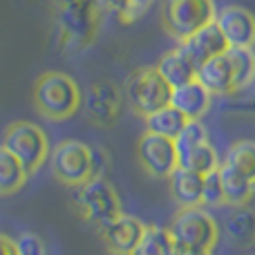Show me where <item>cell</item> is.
<instances>
[{
    "instance_id": "obj_1",
    "label": "cell",
    "mask_w": 255,
    "mask_h": 255,
    "mask_svg": "<svg viewBox=\"0 0 255 255\" xmlns=\"http://www.w3.org/2000/svg\"><path fill=\"white\" fill-rule=\"evenodd\" d=\"M58 45L65 54L85 52L101 29L103 11L97 0H52Z\"/></svg>"
},
{
    "instance_id": "obj_2",
    "label": "cell",
    "mask_w": 255,
    "mask_h": 255,
    "mask_svg": "<svg viewBox=\"0 0 255 255\" xmlns=\"http://www.w3.org/2000/svg\"><path fill=\"white\" fill-rule=\"evenodd\" d=\"M31 101L40 117L47 121H67L81 110V90L76 81L65 72L49 70L36 79Z\"/></svg>"
},
{
    "instance_id": "obj_3",
    "label": "cell",
    "mask_w": 255,
    "mask_h": 255,
    "mask_svg": "<svg viewBox=\"0 0 255 255\" xmlns=\"http://www.w3.org/2000/svg\"><path fill=\"white\" fill-rule=\"evenodd\" d=\"M172 242L177 249H202L213 251L220 240V226L215 217L199 204V206H179L168 224Z\"/></svg>"
},
{
    "instance_id": "obj_4",
    "label": "cell",
    "mask_w": 255,
    "mask_h": 255,
    "mask_svg": "<svg viewBox=\"0 0 255 255\" xmlns=\"http://www.w3.org/2000/svg\"><path fill=\"white\" fill-rule=\"evenodd\" d=\"M74 204L79 208V215L97 229H103L124 213L119 193L106 177H92L85 184L76 186Z\"/></svg>"
},
{
    "instance_id": "obj_5",
    "label": "cell",
    "mask_w": 255,
    "mask_h": 255,
    "mask_svg": "<svg viewBox=\"0 0 255 255\" xmlns=\"http://www.w3.org/2000/svg\"><path fill=\"white\" fill-rule=\"evenodd\" d=\"M49 168L58 184L76 188L94 177V148L79 139H63L49 150Z\"/></svg>"
},
{
    "instance_id": "obj_6",
    "label": "cell",
    "mask_w": 255,
    "mask_h": 255,
    "mask_svg": "<svg viewBox=\"0 0 255 255\" xmlns=\"http://www.w3.org/2000/svg\"><path fill=\"white\" fill-rule=\"evenodd\" d=\"M2 145L20 161L27 175H34L49 159V141L40 126L31 121H13L4 128Z\"/></svg>"
},
{
    "instance_id": "obj_7",
    "label": "cell",
    "mask_w": 255,
    "mask_h": 255,
    "mask_svg": "<svg viewBox=\"0 0 255 255\" xmlns=\"http://www.w3.org/2000/svg\"><path fill=\"white\" fill-rule=\"evenodd\" d=\"M217 7L213 0H161L159 18L177 43L193 36L199 27L215 20Z\"/></svg>"
},
{
    "instance_id": "obj_8",
    "label": "cell",
    "mask_w": 255,
    "mask_h": 255,
    "mask_svg": "<svg viewBox=\"0 0 255 255\" xmlns=\"http://www.w3.org/2000/svg\"><path fill=\"white\" fill-rule=\"evenodd\" d=\"M172 88L163 81L157 67H136L126 81V99L130 101L134 115L148 117L150 112L170 103Z\"/></svg>"
},
{
    "instance_id": "obj_9",
    "label": "cell",
    "mask_w": 255,
    "mask_h": 255,
    "mask_svg": "<svg viewBox=\"0 0 255 255\" xmlns=\"http://www.w3.org/2000/svg\"><path fill=\"white\" fill-rule=\"evenodd\" d=\"M83 108L92 126L112 128L124 112V92L112 81H94L83 97Z\"/></svg>"
},
{
    "instance_id": "obj_10",
    "label": "cell",
    "mask_w": 255,
    "mask_h": 255,
    "mask_svg": "<svg viewBox=\"0 0 255 255\" xmlns=\"http://www.w3.org/2000/svg\"><path fill=\"white\" fill-rule=\"evenodd\" d=\"M134 152H136L139 166L143 168L150 177H157V179H168L170 172L179 166L175 141L166 139V136L152 134V132H148V130L139 136Z\"/></svg>"
},
{
    "instance_id": "obj_11",
    "label": "cell",
    "mask_w": 255,
    "mask_h": 255,
    "mask_svg": "<svg viewBox=\"0 0 255 255\" xmlns=\"http://www.w3.org/2000/svg\"><path fill=\"white\" fill-rule=\"evenodd\" d=\"M215 22L229 47H255V16L247 7L226 4L215 13Z\"/></svg>"
},
{
    "instance_id": "obj_12",
    "label": "cell",
    "mask_w": 255,
    "mask_h": 255,
    "mask_svg": "<svg viewBox=\"0 0 255 255\" xmlns=\"http://www.w3.org/2000/svg\"><path fill=\"white\" fill-rule=\"evenodd\" d=\"M143 231H145V224L139 217L121 213L110 224L99 229V235H101L103 244H106V249L112 255H132L141 235H143Z\"/></svg>"
},
{
    "instance_id": "obj_13",
    "label": "cell",
    "mask_w": 255,
    "mask_h": 255,
    "mask_svg": "<svg viewBox=\"0 0 255 255\" xmlns=\"http://www.w3.org/2000/svg\"><path fill=\"white\" fill-rule=\"evenodd\" d=\"M179 47L188 54V58L195 63V65H202L204 61L213 56H222V54L229 49V43H226L222 29L217 27V22H208V25L199 27L193 36H188L186 40H181Z\"/></svg>"
},
{
    "instance_id": "obj_14",
    "label": "cell",
    "mask_w": 255,
    "mask_h": 255,
    "mask_svg": "<svg viewBox=\"0 0 255 255\" xmlns=\"http://www.w3.org/2000/svg\"><path fill=\"white\" fill-rule=\"evenodd\" d=\"M211 99L213 94L195 79L179 85V88H172L170 106L177 108L186 119H204L206 112L211 110Z\"/></svg>"
},
{
    "instance_id": "obj_15",
    "label": "cell",
    "mask_w": 255,
    "mask_h": 255,
    "mask_svg": "<svg viewBox=\"0 0 255 255\" xmlns=\"http://www.w3.org/2000/svg\"><path fill=\"white\" fill-rule=\"evenodd\" d=\"M197 81L213 97H231L233 94V72H231L226 52L222 56H213L204 61L197 67Z\"/></svg>"
},
{
    "instance_id": "obj_16",
    "label": "cell",
    "mask_w": 255,
    "mask_h": 255,
    "mask_svg": "<svg viewBox=\"0 0 255 255\" xmlns=\"http://www.w3.org/2000/svg\"><path fill=\"white\" fill-rule=\"evenodd\" d=\"M157 72L163 76L170 88H179V85L188 83V81L197 79V65L188 58V54L177 45V47L168 49L166 54L159 56V61L154 63Z\"/></svg>"
},
{
    "instance_id": "obj_17",
    "label": "cell",
    "mask_w": 255,
    "mask_h": 255,
    "mask_svg": "<svg viewBox=\"0 0 255 255\" xmlns=\"http://www.w3.org/2000/svg\"><path fill=\"white\" fill-rule=\"evenodd\" d=\"M168 186H170V197L179 206H199L202 204L204 175L177 166L168 177Z\"/></svg>"
},
{
    "instance_id": "obj_18",
    "label": "cell",
    "mask_w": 255,
    "mask_h": 255,
    "mask_svg": "<svg viewBox=\"0 0 255 255\" xmlns=\"http://www.w3.org/2000/svg\"><path fill=\"white\" fill-rule=\"evenodd\" d=\"M220 177L226 206H249V202L255 195V181L240 175L238 170H233L226 163H220Z\"/></svg>"
},
{
    "instance_id": "obj_19",
    "label": "cell",
    "mask_w": 255,
    "mask_h": 255,
    "mask_svg": "<svg viewBox=\"0 0 255 255\" xmlns=\"http://www.w3.org/2000/svg\"><path fill=\"white\" fill-rule=\"evenodd\" d=\"M224 231L238 247L255 244V211L251 206H231V213L224 220Z\"/></svg>"
},
{
    "instance_id": "obj_20",
    "label": "cell",
    "mask_w": 255,
    "mask_h": 255,
    "mask_svg": "<svg viewBox=\"0 0 255 255\" xmlns=\"http://www.w3.org/2000/svg\"><path fill=\"white\" fill-rule=\"evenodd\" d=\"M226 58L233 72V94H242L255 79V52L253 47H229Z\"/></svg>"
},
{
    "instance_id": "obj_21",
    "label": "cell",
    "mask_w": 255,
    "mask_h": 255,
    "mask_svg": "<svg viewBox=\"0 0 255 255\" xmlns=\"http://www.w3.org/2000/svg\"><path fill=\"white\" fill-rule=\"evenodd\" d=\"M143 121H145V130L148 132L175 141L177 134L184 130V126H186V121L188 119H186L177 108H172L170 103H168V106L159 108V110L150 112L148 117H143Z\"/></svg>"
},
{
    "instance_id": "obj_22",
    "label": "cell",
    "mask_w": 255,
    "mask_h": 255,
    "mask_svg": "<svg viewBox=\"0 0 255 255\" xmlns=\"http://www.w3.org/2000/svg\"><path fill=\"white\" fill-rule=\"evenodd\" d=\"M177 159H179L181 168H188L197 175H208L211 170L220 168V157H217V150L213 148L211 141L181 150V152H177Z\"/></svg>"
},
{
    "instance_id": "obj_23",
    "label": "cell",
    "mask_w": 255,
    "mask_h": 255,
    "mask_svg": "<svg viewBox=\"0 0 255 255\" xmlns=\"http://www.w3.org/2000/svg\"><path fill=\"white\" fill-rule=\"evenodd\" d=\"M27 179L29 175L20 166V161L4 145H0V197L16 195L27 184Z\"/></svg>"
},
{
    "instance_id": "obj_24",
    "label": "cell",
    "mask_w": 255,
    "mask_h": 255,
    "mask_svg": "<svg viewBox=\"0 0 255 255\" xmlns=\"http://www.w3.org/2000/svg\"><path fill=\"white\" fill-rule=\"evenodd\" d=\"M177 247L172 242L168 229L163 226H152L145 224V231L141 235L136 249L132 251V255H175Z\"/></svg>"
},
{
    "instance_id": "obj_25",
    "label": "cell",
    "mask_w": 255,
    "mask_h": 255,
    "mask_svg": "<svg viewBox=\"0 0 255 255\" xmlns=\"http://www.w3.org/2000/svg\"><path fill=\"white\" fill-rule=\"evenodd\" d=\"M224 163L231 166L233 170H238L240 175L255 181V141L240 139L235 143H231V148L226 150Z\"/></svg>"
},
{
    "instance_id": "obj_26",
    "label": "cell",
    "mask_w": 255,
    "mask_h": 255,
    "mask_svg": "<svg viewBox=\"0 0 255 255\" xmlns=\"http://www.w3.org/2000/svg\"><path fill=\"white\" fill-rule=\"evenodd\" d=\"M204 141H211L208 139V128L202 124V119H188L184 126V130L177 134L175 148H177V152H181V150L190 148V145L204 143Z\"/></svg>"
},
{
    "instance_id": "obj_27",
    "label": "cell",
    "mask_w": 255,
    "mask_h": 255,
    "mask_svg": "<svg viewBox=\"0 0 255 255\" xmlns=\"http://www.w3.org/2000/svg\"><path fill=\"white\" fill-rule=\"evenodd\" d=\"M202 206H208V208H220V206H226V204H224V190H222L220 168H215V170H211L208 175H204V186H202Z\"/></svg>"
},
{
    "instance_id": "obj_28",
    "label": "cell",
    "mask_w": 255,
    "mask_h": 255,
    "mask_svg": "<svg viewBox=\"0 0 255 255\" xmlns=\"http://www.w3.org/2000/svg\"><path fill=\"white\" fill-rule=\"evenodd\" d=\"M152 2L154 0H124L119 11H117V18H119V22H124V25H132V22H136L139 18H143L145 13H148Z\"/></svg>"
},
{
    "instance_id": "obj_29",
    "label": "cell",
    "mask_w": 255,
    "mask_h": 255,
    "mask_svg": "<svg viewBox=\"0 0 255 255\" xmlns=\"http://www.w3.org/2000/svg\"><path fill=\"white\" fill-rule=\"evenodd\" d=\"M13 253L16 255H47L45 242L36 233H20L13 240Z\"/></svg>"
},
{
    "instance_id": "obj_30",
    "label": "cell",
    "mask_w": 255,
    "mask_h": 255,
    "mask_svg": "<svg viewBox=\"0 0 255 255\" xmlns=\"http://www.w3.org/2000/svg\"><path fill=\"white\" fill-rule=\"evenodd\" d=\"M121 2H124V0H97V4L101 7L103 13L106 11H119Z\"/></svg>"
},
{
    "instance_id": "obj_31",
    "label": "cell",
    "mask_w": 255,
    "mask_h": 255,
    "mask_svg": "<svg viewBox=\"0 0 255 255\" xmlns=\"http://www.w3.org/2000/svg\"><path fill=\"white\" fill-rule=\"evenodd\" d=\"M0 255H16L13 253V240L0 233Z\"/></svg>"
},
{
    "instance_id": "obj_32",
    "label": "cell",
    "mask_w": 255,
    "mask_h": 255,
    "mask_svg": "<svg viewBox=\"0 0 255 255\" xmlns=\"http://www.w3.org/2000/svg\"><path fill=\"white\" fill-rule=\"evenodd\" d=\"M175 255H213L211 251H202V249H177Z\"/></svg>"
}]
</instances>
